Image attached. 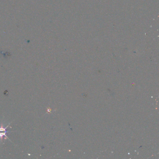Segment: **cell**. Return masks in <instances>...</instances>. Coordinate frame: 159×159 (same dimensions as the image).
Returning a JSON list of instances; mask_svg holds the SVG:
<instances>
[{"instance_id": "cell-1", "label": "cell", "mask_w": 159, "mask_h": 159, "mask_svg": "<svg viewBox=\"0 0 159 159\" xmlns=\"http://www.w3.org/2000/svg\"><path fill=\"white\" fill-rule=\"evenodd\" d=\"M10 123L8 125H7V127L5 128H3V127H2V125L1 128H0V139H1V140H2V139H3V136H5L6 138L10 140V139H9V138L6 136V133L10 132L6 130V129L9 127V126L10 125Z\"/></svg>"}]
</instances>
